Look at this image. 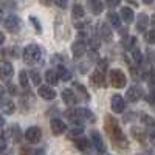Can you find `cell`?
I'll return each mask as SVG.
<instances>
[{
  "label": "cell",
  "instance_id": "obj_1",
  "mask_svg": "<svg viewBox=\"0 0 155 155\" xmlns=\"http://www.w3.org/2000/svg\"><path fill=\"white\" fill-rule=\"evenodd\" d=\"M104 130L107 132V135L112 140V143H113L115 147H118L121 150L129 149V141H127L126 135L123 134L116 118H113L112 115H106V118H104Z\"/></svg>",
  "mask_w": 155,
  "mask_h": 155
},
{
  "label": "cell",
  "instance_id": "obj_2",
  "mask_svg": "<svg viewBox=\"0 0 155 155\" xmlns=\"http://www.w3.org/2000/svg\"><path fill=\"white\" fill-rule=\"evenodd\" d=\"M65 118H68L71 123L81 124L82 121H88V123H95V115L92 110L84 109V107H78V109H70L64 113Z\"/></svg>",
  "mask_w": 155,
  "mask_h": 155
},
{
  "label": "cell",
  "instance_id": "obj_3",
  "mask_svg": "<svg viewBox=\"0 0 155 155\" xmlns=\"http://www.w3.org/2000/svg\"><path fill=\"white\" fill-rule=\"evenodd\" d=\"M23 61L30 65H36L37 62L42 61V48L36 44L27 45L23 50Z\"/></svg>",
  "mask_w": 155,
  "mask_h": 155
},
{
  "label": "cell",
  "instance_id": "obj_4",
  "mask_svg": "<svg viewBox=\"0 0 155 155\" xmlns=\"http://www.w3.org/2000/svg\"><path fill=\"white\" fill-rule=\"evenodd\" d=\"M109 81H110L112 87H115V88H123V87H126V84H127V78H126L124 71H121L120 68H113V70H110Z\"/></svg>",
  "mask_w": 155,
  "mask_h": 155
},
{
  "label": "cell",
  "instance_id": "obj_5",
  "mask_svg": "<svg viewBox=\"0 0 155 155\" xmlns=\"http://www.w3.org/2000/svg\"><path fill=\"white\" fill-rule=\"evenodd\" d=\"M41 138H42V129L41 127L31 126V127H28L27 130H25V140H27L28 143H31V144L39 143Z\"/></svg>",
  "mask_w": 155,
  "mask_h": 155
},
{
  "label": "cell",
  "instance_id": "obj_6",
  "mask_svg": "<svg viewBox=\"0 0 155 155\" xmlns=\"http://www.w3.org/2000/svg\"><path fill=\"white\" fill-rule=\"evenodd\" d=\"M90 143H92V146L101 152V153H104L106 152V143H104V140H102L101 134L98 130H92L90 132Z\"/></svg>",
  "mask_w": 155,
  "mask_h": 155
},
{
  "label": "cell",
  "instance_id": "obj_7",
  "mask_svg": "<svg viewBox=\"0 0 155 155\" xmlns=\"http://www.w3.org/2000/svg\"><path fill=\"white\" fill-rule=\"evenodd\" d=\"M5 28L9 31V33H19L20 31V28H22V20H20V17H17V16H8L6 19H5Z\"/></svg>",
  "mask_w": 155,
  "mask_h": 155
},
{
  "label": "cell",
  "instance_id": "obj_8",
  "mask_svg": "<svg viewBox=\"0 0 155 155\" xmlns=\"http://www.w3.org/2000/svg\"><path fill=\"white\" fill-rule=\"evenodd\" d=\"M62 101L65 102L67 106H70V107H74L78 102H79V98H78V95H76V92L74 90H71V88H65V90H62Z\"/></svg>",
  "mask_w": 155,
  "mask_h": 155
},
{
  "label": "cell",
  "instance_id": "obj_9",
  "mask_svg": "<svg viewBox=\"0 0 155 155\" xmlns=\"http://www.w3.org/2000/svg\"><path fill=\"white\" fill-rule=\"evenodd\" d=\"M110 107L115 113H123L126 110V101L121 95H113L110 98Z\"/></svg>",
  "mask_w": 155,
  "mask_h": 155
},
{
  "label": "cell",
  "instance_id": "obj_10",
  "mask_svg": "<svg viewBox=\"0 0 155 155\" xmlns=\"http://www.w3.org/2000/svg\"><path fill=\"white\" fill-rule=\"evenodd\" d=\"M12 74H14L12 64H9L8 61H0V78L3 81H8V79H11Z\"/></svg>",
  "mask_w": 155,
  "mask_h": 155
},
{
  "label": "cell",
  "instance_id": "obj_11",
  "mask_svg": "<svg viewBox=\"0 0 155 155\" xmlns=\"http://www.w3.org/2000/svg\"><path fill=\"white\" fill-rule=\"evenodd\" d=\"M37 93H39V96H41L42 99H45V101H53L56 98V92L50 85H41V87H39V90H37Z\"/></svg>",
  "mask_w": 155,
  "mask_h": 155
},
{
  "label": "cell",
  "instance_id": "obj_12",
  "mask_svg": "<svg viewBox=\"0 0 155 155\" xmlns=\"http://www.w3.org/2000/svg\"><path fill=\"white\" fill-rule=\"evenodd\" d=\"M127 99L130 101V102H137L141 99V96H143V90H141V87L138 85H132V87H129L127 88Z\"/></svg>",
  "mask_w": 155,
  "mask_h": 155
},
{
  "label": "cell",
  "instance_id": "obj_13",
  "mask_svg": "<svg viewBox=\"0 0 155 155\" xmlns=\"http://www.w3.org/2000/svg\"><path fill=\"white\" fill-rule=\"evenodd\" d=\"M74 146L78 147V150H81L82 153H88L92 150V143H90V140H87L85 137H79L74 140Z\"/></svg>",
  "mask_w": 155,
  "mask_h": 155
},
{
  "label": "cell",
  "instance_id": "obj_14",
  "mask_svg": "<svg viewBox=\"0 0 155 155\" xmlns=\"http://www.w3.org/2000/svg\"><path fill=\"white\" fill-rule=\"evenodd\" d=\"M87 51V42L84 41H76L73 45H71V53L74 58H82Z\"/></svg>",
  "mask_w": 155,
  "mask_h": 155
},
{
  "label": "cell",
  "instance_id": "obj_15",
  "mask_svg": "<svg viewBox=\"0 0 155 155\" xmlns=\"http://www.w3.org/2000/svg\"><path fill=\"white\" fill-rule=\"evenodd\" d=\"M98 36L102 39V41H110L112 39V28L109 27L107 23H104V22H101V23H98Z\"/></svg>",
  "mask_w": 155,
  "mask_h": 155
},
{
  "label": "cell",
  "instance_id": "obj_16",
  "mask_svg": "<svg viewBox=\"0 0 155 155\" xmlns=\"http://www.w3.org/2000/svg\"><path fill=\"white\" fill-rule=\"evenodd\" d=\"M51 130H53L54 135H62L67 132V124L59 118H53L51 120Z\"/></svg>",
  "mask_w": 155,
  "mask_h": 155
},
{
  "label": "cell",
  "instance_id": "obj_17",
  "mask_svg": "<svg viewBox=\"0 0 155 155\" xmlns=\"http://www.w3.org/2000/svg\"><path fill=\"white\" fill-rule=\"evenodd\" d=\"M87 8H88V11L92 12V14L99 16L102 12V9H104V5H102L101 0H88V2H87Z\"/></svg>",
  "mask_w": 155,
  "mask_h": 155
},
{
  "label": "cell",
  "instance_id": "obj_18",
  "mask_svg": "<svg viewBox=\"0 0 155 155\" xmlns=\"http://www.w3.org/2000/svg\"><path fill=\"white\" fill-rule=\"evenodd\" d=\"M147 27H149V16L143 12V14H140L138 19H137V31L138 33H146Z\"/></svg>",
  "mask_w": 155,
  "mask_h": 155
},
{
  "label": "cell",
  "instance_id": "obj_19",
  "mask_svg": "<svg viewBox=\"0 0 155 155\" xmlns=\"http://www.w3.org/2000/svg\"><path fill=\"white\" fill-rule=\"evenodd\" d=\"M6 137L12 140V143H19L20 141V137H22V132H20V127L17 124L14 126H11L9 127V130L6 132Z\"/></svg>",
  "mask_w": 155,
  "mask_h": 155
},
{
  "label": "cell",
  "instance_id": "obj_20",
  "mask_svg": "<svg viewBox=\"0 0 155 155\" xmlns=\"http://www.w3.org/2000/svg\"><path fill=\"white\" fill-rule=\"evenodd\" d=\"M90 81H92V84L95 87H104L106 85V79H104V73L96 70L92 76H90Z\"/></svg>",
  "mask_w": 155,
  "mask_h": 155
},
{
  "label": "cell",
  "instance_id": "obj_21",
  "mask_svg": "<svg viewBox=\"0 0 155 155\" xmlns=\"http://www.w3.org/2000/svg\"><path fill=\"white\" fill-rule=\"evenodd\" d=\"M0 109H2V112L5 115H12L14 110H16V106L11 99H2L0 101Z\"/></svg>",
  "mask_w": 155,
  "mask_h": 155
},
{
  "label": "cell",
  "instance_id": "obj_22",
  "mask_svg": "<svg viewBox=\"0 0 155 155\" xmlns=\"http://www.w3.org/2000/svg\"><path fill=\"white\" fill-rule=\"evenodd\" d=\"M84 14H85L84 6L79 5V3H74L73 8H71V17L74 20H81V19H84Z\"/></svg>",
  "mask_w": 155,
  "mask_h": 155
},
{
  "label": "cell",
  "instance_id": "obj_23",
  "mask_svg": "<svg viewBox=\"0 0 155 155\" xmlns=\"http://www.w3.org/2000/svg\"><path fill=\"white\" fill-rule=\"evenodd\" d=\"M121 17L126 23H132L135 20V14H134V11L129 8V6H123L121 8Z\"/></svg>",
  "mask_w": 155,
  "mask_h": 155
},
{
  "label": "cell",
  "instance_id": "obj_24",
  "mask_svg": "<svg viewBox=\"0 0 155 155\" xmlns=\"http://www.w3.org/2000/svg\"><path fill=\"white\" fill-rule=\"evenodd\" d=\"M56 73H58L59 81H62V82H68V81H71V73H70L65 67L59 65V67H58V70H56Z\"/></svg>",
  "mask_w": 155,
  "mask_h": 155
},
{
  "label": "cell",
  "instance_id": "obj_25",
  "mask_svg": "<svg viewBox=\"0 0 155 155\" xmlns=\"http://www.w3.org/2000/svg\"><path fill=\"white\" fill-rule=\"evenodd\" d=\"M45 81L48 82V85H56L59 82V78L56 70H47L45 71Z\"/></svg>",
  "mask_w": 155,
  "mask_h": 155
},
{
  "label": "cell",
  "instance_id": "obj_26",
  "mask_svg": "<svg viewBox=\"0 0 155 155\" xmlns=\"http://www.w3.org/2000/svg\"><path fill=\"white\" fill-rule=\"evenodd\" d=\"M141 123L144 124V127H147L149 130H155V120L147 113H141Z\"/></svg>",
  "mask_w": 155,
  "mask_h": 155
},
{
  "label": "cell",
  "instance_id": "obj_27",
  "mask_svg": "<svg viewBox=\"0 0 155 155\" xmlns=\"http://www.w3.org/2000/svg\"><path fill=\"white\" fill-rule=\"evenodd\" d=\"M132 137H134L135 140H138L140 143H144L146 138H147L146 132L141 130V129H137V127H132Z\"/></svg>",
  "mask_w": 155,
  "mask_h": 155
},
{
  "label": "cell",
  "instance_id": "obj_28",
  "mask_svg": "<svg viewBox=\"0 0 155 155\" xmlns=\"http://www.w3.org/2000/svg\"><path fill=\"white\" fill-rule=\"evenodd\" d=\"M19 81H20V85L23 87V88H30V78H28V73L25 71V70H22L20 73H19Z\"/></svg>",
  "mask_w": 155,
  "mask_h": 155
},
{
  "label": "cell",
  "instance_id": "obj_29",
  "mask_svg": "<svg viewBox=\"0 0 155 155\" xmlns=\"http://www.w3.org/2000/svg\"><path fill=\"white\" fill-rule=\"evenodd\" d=\"M107 19H109V23H112L113 27H120V25H121L120 16L116 14V12H113V11H110L109 14H107Z\"/></svg>",
  "mask_w": 155,
  "mask_h": 155
},
{
  "label": "cell",
  "instance_id": "obj_30",
  "mask_svg": "<svg viewBox=\"0 0 155 155\" xmlns=\"http://www.w3.org/2000/svg\"><path fill=\"white\" fill-rule=\"evenodd\" d=\"M135 42H137V39L134 36H126V39H123V47L127 48V50H134Z\"/></svg>",
  "mask_w": 155,
  "mask_h": 155
},
{
  "label": "cell",
  "instance_id": "obj_31",
  "mask_svg": "<svg viewBox=\"0 0 155 155\" xmlns=\"http://www.w3.org/2000/svg\"><path fill=\"white\" fill-rule=\"evenodd\" d=\"M28 78L31 79V82H33L34 85H41V82H42L41 74H39V71H36V70H31V71L28 73Z\"/></svg>",
  "mask_w": 155,
  "mask_h": 155
},
{
  "label": "cell",
  "instance_id": "obj_32",
  "mask_svg": "<svg viewBox=\"0 0 155 155\" xmlns=\"http://www.w3.org/2000/svg\"><path fill=\"white\" fill-rule=\"evenodd\" d=\"M144 41H146L147 44H155V30L146 31V34H144Z\"/></svg>",
  "mask_w": 155,
  "mask_h": 155
},
{
  "label": "cell",
  "instance_id": "obj_33",
  "mask_svg": "<svg viewBox=\"0 0 155 155\" xmlns=\"http://www.w3.org/2000/svg\"><path fill=\"white\" fill-rule=\"evenodd\" d=\"M30 22L33 23V27L36 28V31H37V33H42V25H41V22L37 20V17H34V16H30Z\"/></svg>",
  "mask_w": 155,
  "mask_h": 155
},
{
  "label": "cell",
  "instance_id": "obj_34",
  "mask_svg": "<svg viewBox=\"0 0 155 155\" xmlns=\"http://www.w3.org/2000/svg\"><path fill=\"white\" fill-rule=\"evenodd\" d=\"M82 134V129L81 127H73L71 130H70V138H79V135Z\"/></svg>",
  "mask_w": 155,
  "mask_h": 155
},
{
  "label": "cell",
  "instance_id": "obj_35",
  "mask_svg": "<svg viewBox=\"0 0 155 155\" xmlns=\"http://www.w3.org/2000/svg\"><path fill=\"white\" fill-rule=\"evenodd\" d=\"M132 56H134V59H135L138 64L141 62V59H143V56H141V51H140L138 48H134V50H132Z\"/></svg>",
  "mask_w": 155,
  "mask_h": 155
},
{
  "label": "cell",
  "instance_id": "obj_36",
  "mask_svg": "<svg viewBox=\"0 0 155 155\" xmlns=\"http://www.w3.org/2000/svg\"><path fill=\"white\" fill-rule=\"evenodd\" d=\"M120 2H121V0H106V5L109 8H115V6L120 5Z\"/></svg>",
  "mask_w": 155,
  "mask_h": 155
},
{
  "label": "cell",
  "instance_id": "obj_37",
  "mask_svg": "<svg viewBox=\"0 0 155 155\" xmlns=\"http://www.w3.org/2000/svg\"><path fill=\"white\" fill-rule=\"evenodd\" d=\"M9 153V149L6 146H0V155H8Z\"/></svg>",
  "mask_w": 155,
  "mask_h": 155
},
{
  "label": "cell",
  "instance_id": "obj_38",
  "mask_svg": "<svg viewBox=\"0 0 155 155\" xmlns=\"http://www.w3.org/2000/svg\"><path fill=\"white\" fill-rule=\"evenodd\" d=\"M20 155H31V150L28 147H22L20 149Z\"/></svg>",
  "mask_w": 155,
  "mask_h": 155
},
{
  "label": "cell",
  "instance_id": "obj_39",
  "mask_svg": "<svg viewBox=\"0 0 155 155\" xmlns=\"http://www.w3.org/2000/svg\"><path fill=\"white\" fill-rule=\"evenodd\" d=\"M31 155H45V150L44 149H36L31 152Z\"/></svg>",
  "mask_w": 155,
  "mask_h": 155
},
{
  "label": "cell",
  "instance_id": "obj_40",
  "mask_svg": "<svg viewBox=\"0 0 155 155\" xmlns=\"http://www.w3.org/2000/svg\"><path fill=\"white\" fill-rule=\"evenodd\" d=\"M54 2H56L61 8H65V6H67V0H54Z\"/></svg>",
  "mask_w": 155,
  "mask_h": 155
},
{
  "label": "cell",
  "instance_id": "obj_41",
  "mask_svg": "<svg viewBox=\"0 0 155 155\" xmlns=\"http://www.w3.org/2000/svg\"><path fill=\"white\" fill-rule=\"evenodd\" d=\"M90 47H92L93 50H96L99 45H98V41H96V39H92V41H90Z\"/></svg>",
  "mask_w": 155,
  "mask_h": 155
},
{
  "label": "cell",
  "instance_id": "obj_42",
  "mask_svg": "<svg viewBox=\"0 0 155 155\" xmlns=\"http://www.w3.org/2000/svg\"><path fill=\"white\" fill-rule=\"evenodd\" d=\"M149 74H150V79H152V82H155V68H152V70L149 71Z\"/></svg>",
  "mask_w": 155,
  "mask_h": 155
},
{
  "label": "cell",
  "instance_id": "obj_43",
  "mask_svg": "<svg viewBox=\"0 0 155 155\" xmlns=\"http://www.w3.org/2000/svg\"><path fill=\"white\" fill-rule=\"evenodd\" d=\"M3 42H5V34H3L2 31H0V45H2Z\"/></svg>",
  "mask_w": 155,
  "mask_h": 155
},
{
  "label": "cell",
  "instance_id": "obj_44",
  "mask_svg": "<svg viewBox=\"0 0 155 155\" xmlns=\"http://www.w3.org/2000/svg\"><path fill=\"white\" fill-rule=\"evenodd\" d=\"M3 124H5V120H3V116L0 115V127H3Z\"/></svg>",
  "mask_w": 155,
  "mask_h": 155
},
{
  "label": "cell",
  "instance_id": "obj_45",
  "mask_svg": "<svg viewBox=\"0 0 155 155\" xmlns=\"http://www.w3.org/2000/svg\"><path fill=\"white\" fill-rule=\"evenodd\" d=\"M143 2H144V3H146V5H150V3H152V2H153V0H143Z\"/></svg>",
  "mask_w": 155,
  "mask_h": 155
},
{
  "label": "cell",
  "instance_id": "obj_46",
  "mask_svg": "<svg viewBox=\"0 0 155 155\" xmlns=\"http://www.w3.org/2000/svg\"><path fill=\"white\" fill-rule=\"evenodd\" d=\"M0 96H3V88L0 87Z\"/></svg>",
  "mask_w": 155,
  "mask_h": 155
},
{
  "label": "cell",
  "instance_id": "obj_47",
  "mask_svg": "<svg viewBox=\"0 0 155 155\" xmlns=\"http://www.w3.org/2000/svg\"><path fill=\"white\" fill-rule=\"evenodd\" d=\"M129 2H132V3H137V0H129Z\"/></svg>",
  "mask_w": 155,
  "mask_h": 155
},
{
  "label": "cell",
  "instance_id": "obj_48",
  "mask_svg": "<svg viewBox=\"0 0 155 155\" xmlns=\"http://www.w3.org/2000/svg\"><path fill=\"white\" fill-rule=\"evenodd\" d=\"M0 19H2V9H0Z\"/></svg>",
  "mask_w": 155,
  "mask_h": 155
}]
</instances>
